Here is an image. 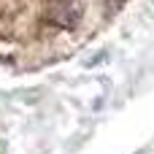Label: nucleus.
<instances>
[{"label": "nucleus", "instance_id": "1", "mask_svg": "<svg viewBox=\"0 0 154 154\" xmlns=\"http://www.w3.org/2000/svg\"><path fill=\"white\" fill-rule=\"evenodd\" d=\"M87 5L84 0H43L41 19L54 32H73L84 22Z\"/></svg>", "mask_w": 154, "mask_h": 154}]
</instances>
